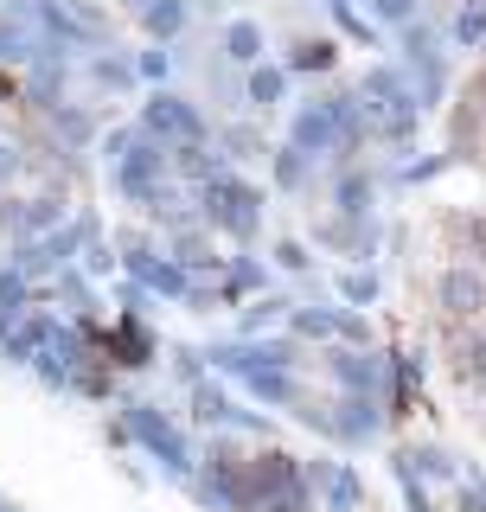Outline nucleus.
Wrapping results in <instances>:
<instances>
[{
	"label": "nucleus",
	"instance_id": "f8f14e48",
	"mask_svg": "<svg viewBox=\"0 0 486 512\" xmlns=\"http://www.w3.org/2000/svg\"><path fill=\"white\" fill-rule=\"evenodd\" d=\"M327 64H333V45L327 39H301L295 52H288V77H295V71H327Z\"/></svg>",
	"mask_w": 486,
	"mask_h": 512
},
{
	"label": "nucleus",
	"instance_id": "9d476101",
	"mask_svg": "<svg viewBox=\"0 0 486 512\" xmlns=\"http://www.w3.org/2000/svg\"><path fill=\"white\" fill-rule=\"evenodd\" d=\"M327 365H333V378L346 384V391H371V378H378V372H371V365L359 359V352H333Z\"/></svg>",
	"mask_w": 486,
	"mask_h": 512
},
{
	"label": "nucleus",
	"instance_id": "4468645a",
	"mask_svg": "<svg viewBox=\"0 0 486 512\" xmlns=\"http://www.w3.org/2000/svg\"><path fill=\"white\" fill-rule=\"evenodd\" d=\"M275 180H282V186H301L307 180V154L301 148H282V154H275Z\"/></svg>",
	"mask_w": 486,
	"mask_h": 512
},
{
	"label": "nucleus",
	"instance_id": "f03ea898",
	"mask_svg": "<svg viewBox=\"0 0 486 512\" xmlns=\"http://www.w3.org/2000/svg\"><path fill=\"white\" fill-rule=\"evenodd\" d=\"M435 301H442L448 314L474 320V314L486 308V276H480V269H442V282H435Z\"/></svg>",
	"mask_w": 486,
	"mask_h": 512
},
{
	"label": "nucleus",
	"instance_id": "1a4fd4ad",
	"mask_svg": "<svg viewBox=\"0 0 486 512\" xmlns=\"http://www.w3.org/2000/svg\"><path fill=\"white\" fill-rule=\"evenodd\" d=\"M455 45H486V0H461L455 7Z\"/></svg>",
	"mask_w": 486,
	"mask_h": 512
},
{
	"label": "nucleus",
	"instance_id": "ddd939ff",
	"mask_svg": "<svg viewBox=\"0 0 486 512\" xmlns=\"http://www.w3.org/2000/svg\"><path fill=\"white\" fill-rule=\"evenodd\" d=\"M333 205H339L346 218H359L365 205H371V180H365V173H346V180H339V192H333Z\"/></svg>",
	"mask_w": 486,
	"mask_h": 512
},
{
	"label": "nucleus",
	"instance_id": "aec40b11",
	"mask_svg": "<svg viewBox=\"0 0 486 512\" xmlns=\"http://www.w3.org/2000/svg\"><path fill=\"white\" fill-rule=\"evenodd\" d=\"M141 71H148V77H167V52H141Z\"/></svg>",
	"mask_w": 486,
	"mask_h": 512
},
{
	"label": "nucleus",
	"instance_id": "7ed1b4c3",
	"mask_svg": "<svg viewBox=\"0 0 486 512\" xmlns=\"http://www.w3.org/2000/svg\"><path fill=\"white\" fill-rule=\"evenodd\" d=\"M333 116H327V103H307L295 109V122H288V148H301V154H333Z\"/></svg>",
	"mask_w": 486,
	"mask_h": 512
},
{
	"label": "nucleus",
	"instance_id": "6ab92c4d",
	"mask_svg": "<svg viewBox=\"0 0 486 512\" xmlns=\"http://www.w3.org/2000/svg\"><path fill=\"white\" fill-rule=\"evenodd\" d=\"M467 372H474V378H486V333H480L474 346H467Z\"/></svg>",
	"mask_w": 486,
	"mask_h": 512
},
{
	"label": "nucleus",
	"instance_id": "f3484780",
	"mask_svg": "<svg viewBox=\"0 0 486 512\" xmlns=\"http://www.w3.org/2000/svg\"><path fill=\"white\" fill-rule=\"evenodd\" d=\"M199 416H205V423H224V416H231L224 391H199Z\"/></svg>",
	"mask_w": 486,
	"mask_h": 512
},
{
	"label": "nucleus",
	"instance_id": "39448f33",
	"mask_svg": "<svg viewBox=\"0 0 486 512\" xmlns=\"http://www.w3.org/2000/svg\"><path fill=\"white\" fill-rule=\"evenodd\" d=\"M135 436L154 448V455H167V468H180L186 474V448H180V436L167 429V416H154V410H135Z\"/></svg>",
	"mask_w": 486,
	"mask_h": 512
},
{
	"label": "nucleus",
	"instance_id": "0eeeda50",
	"mask_svg": "<svg viewBox=\"0 0 486 512\" xmlns=\"http://www.w3.org/2000/svg\"><path fill=\"white\" fill-rule=\"evenodd\" d=\"M224 58H231V64H263V26H256V20H231V26H224Z\"/></svg>",
	"mask_w": 486,
	"mask_h": 512
},
{
	"label": "nucleus",
	"instance_id": "a211bd4d",
	"mask_svg": "<svg viewBox=\"0 0 486 512\" xmlns=\"http://www.w3.org/2000/svg\"><path fill=\"white\" fill-rule=\"evenodd\" d=\"M256 282H263V269H256V263H237L231 269V295H250Z\"/></svg>",
	"mask_w": 486,
	"mask_h": 512
},
{
	"label": "nucleus",
	"instance_id": "412c9836",
	"mask_svg": "<svg viewBox=\"0 0 486 512\" xmlns=\"http://www.w3.org/2000/svg\"><path fill=\"white\" fill-rule=\"evenodd\" d=\"M275 256H282L288 269H307V250H301V244H282V250H275Z\"/></svg>",
	"mask_w": 486,
	"mask_h": 512
},
{
	"label": "nucleus",
	"instance_id": "423d86ee",
	"mask_svg": "<svg viewBox=\"0 0 486 512\" xmlns=\"http://www.w3.org/2000/svg\"><path fill=\"white\" fill-rule=\"evenodd\" d=\"M243 96H250L256 109H275L288 96V64H250V84H243Z\"/></svg>",
	"mask_w": 486,
	"mask_h": 512
},
{
	"label": "nucleus",
	"instance_id": "20e7f679",
	"mask_svg": "<svg viewBox=\"0 0 486 512\" xmlns=\"http://www.w3.org/2000/svg\"><path fill=\"white\" fill-rule=\"evenodd\" d=\"M148 128H160V135H180V141H199L205 135L199 109L180 103V96H154V103H148Z\"/></svg>",
	"mask_w": 486,
	"mask_h": 512
},
{
	"label": "nucleus",
	"instance_id": "6e6552de",
	"mask_svg": "<svg viewBox=\"0 0 486 512\" xmlns=\"http://www.w3.org/2000/svg\"><path fill=\"white\" fill-rule=\"evenodd\" d=\"M141 26H148L154 39H173V32H186V0H148V7H141Z\"/></svg>",
	"mask_w": 486,
	"mask_h": 512
},
{
	"label": "nucleus",
	"instance_id": "2eb2a0df",
	"mask_svg": "<svg viewBox=\"0 0 486 512\" xmlns=\"http://www.w3.org/2000/svg\"><path fill=\"white\" fill-rule=\"evenodd\" d=\"M339 288H346V301H371L378 295V276H371V269H352V276H339Z\"/></svg>",
	"mask_w": 486,
	"mask_h": 512
},
{
	"label": "nucleus",
	"instance_id": "9b49d317",
	"mask_svg": "<svg viewBox=\"0 0 486 512\" xmlns=\"http://www.w3.org/2000/svg\"><path fill=\"white\" fill-rule=\"evenodd\" d=\"M365 7H371V20H378V26L403 32V26L416 20V13H423V0H365Z\"/></svg>",
	"mask_w": 486,
	"mask_h": 512
},
{
	"label": "nucleus",
	"instance_id": "f257e3e1",
	"mask_svg": "<svg viewBox=\"0 0 486 512\" xmlns=\"http://www.w3.org/2000/svg\"><path fill=\"white\" fill-rule=\"evenodd\" d=\"M205 205H212V224L231 231V237H256V224H263V192L231 180V173L205 186Z\"/></svg>",
	"mask_w": 486,
	"mask_h": 512
},
{
	"label": "nucleus",
	"instance_id": "dca6fc26",
	"mask_svg": "<svg viewBox=\"0 0 486 512\" xmlns=\"http://www.w3.org/2000/svg\"><path fill=\"white\" fill-rule=\"evenodd\" d=\"M416 474H429V480H448V474H455V468H448V455H435V448H416Z\"/></svg>",
	"mask_w": 486,
	"mask_h": 512
}]
</instances>
